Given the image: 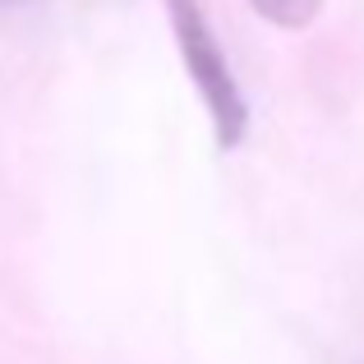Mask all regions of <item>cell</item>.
<instances>
[{
  "mask_svg": "<svg viewBox=\"0 0 364 364\" xmlns=\"http://www.w3.org/2000/svg\"><path fill=\"white\" fill-rule=\"evenodd\" d=\"M166 18H171V33H176V51L185 60V74L198 88V102L213 120L217 148H240L249 134V107L203 5L198 0H166Z\"/></svg>",
  "mask_w": 364,
  "mask_h": 364,
  "instance_id": "obj_1",
  "label": "cell"
},
{
  "mask_svg": "<svg viewBox=\"0 0 364 364\" xmlns=\"http://www.w3.org/2000/svg\"><path fill=\"white\" fill-rule=\"evenodd\" d=\"M249 5L258 9V14L267 18V23L286 28V33H295V28H309L314 18H318L323 0H249Z\"/></svg>",
  "mask_w": 364,
  "mask_h": 364,
  "instance_id": "obj_2",
  "label": "cell"
},
{
  "mask_svg": "<svg viewBox=\"0 0 364 364\" xmlns=\"http://www.w3.org/2000/svg\"><path fill=\"white\" fill-rule=\"evenodd\" d=\"M0 5H28V0H0Z\"/></svg>",
  "mask_w": 364,
  "mask_h": 364,
  "instance_id": "obj_3",
  "label": "cell"
}]
</instances>
